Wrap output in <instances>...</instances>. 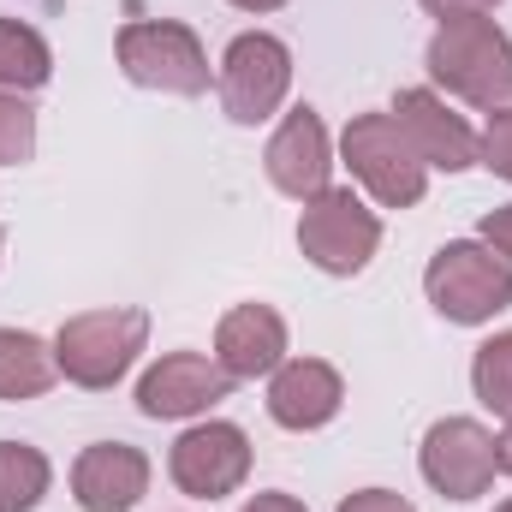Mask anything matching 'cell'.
<instances>
[{
  "instance_id": "603a6c76",
  "label": "cell",
  "mask_w": 512,
  "mask_h": 512,
  "mask_svg": "<svg viewBox=\"0 0 512 512\" xmlns=\"http://www.w3.org/2000/svg\"><path fill=\"white\" fill-rule=\"evenodd\" d=\"M477 233H483V245H489V251H501L512 262V203H507V209H489Z\"/></svg>"
},
{
  "instance_id": "7a4b0ae2",
  "label": "cell",
  "mask_w": 512,
  "mask_h": 512,
  "mask_svg": "<svg viewBox=\"0 0 512 512\" xmlns=\"http://www.w3.org/2000/svg\"><path fill=\"white\" fill-rule=\"evenodd\" d=\"M423 292L429 304L459 322V328H477V322H495L512 304V262L501 251H489L483 239H453L429 256L423 268Z\"/></svg>"
},
{
  "instance_id": "9c48e42d",
  "label": "cell",
  "mask_w": 512,
  "mask_h": 512,
  "mask_svg": "<svg viewBox=\"0 0 512 512\" xmlns=\"http://www.w3.org/2000/svg\"><path fill=\"white\" fill-rule=\"evenodd\" d=\"M423 483L447 501H477L489 495L495 483V435L477 423V417H441L429 435H423Z\"/></svg>"
},
{
  "instance_id": "ffe728a7",
  "label": "cell",
  "mask_w": 512,
  "mask_h": 512,
  "mask_svg": "<svg viewBox=\"0 0 512 512\" xmlns=\"http://www.w3.org/2000/svg\"><path fill=\"white\" fill-rule=\"evenodd\" d=\"M36 155V114L18 90H0V167H18Z\"/></svg>"
},
{
  "instance_id": "d4e9b609",
  "label": "cell",
  "mask_w": 512,
  "mask_h": 512,
  "mask_svg": "<svg viewBox=\"0 0 512 512\" xmlns=\"http://www.w3.org/2000/svg\"><path fill=\"white\" fill-rule=\"evenodd\" d=\"M245 512H310V507H304V501H292V495H256Z\"/></svg>"
},
{
  "instance_id": "e0dca14e",
  "label": "cell",
  "mask_w": 512,
  "mask_h": 512,
  "mask_svg": "<svg viewBox=\"0 0 512 512\" xmlns=\"http://www.w3.org/2000/svg\"><path fill=\"white\" fill-rule=\"evenodd\" d=\"M54 78V54L42 42V30H30L24 18H0V90H42Z\"/></svg>"
},
{
  "instance_id": "277c9868",
  "label": "cell",
  "mask_w": 512,
  "mask_h": 512,
  "mask_svg": "<svg viewBox=\"0 0 512 512\" xmlns=\"http://www.w3.org/2000/svg\"><path fill=\"white\" fill-rule=\"evenodd\" d=\"M340 155H346L352 179L382 209H411L429 191V167H423V155L411 149V137L399 131L393 114H358L346 126V137H340Z\"/></svg>"
},
{
  "instance_id": "83f0119b",
  "label": "cell",
  "mask_w": 512,
  "mask_h": 512,
  "mask_svg": "<svg viewBox=\"0 0 512 512\" xmlns=\"http://www.w3.org/2000/svg\"><path fill=\"white\" fill-rule=\"evenodd\" d=\"M0 251H6V227H0Z\"/></svg>"
},
{
  "instance_id": "d6986e66",
  "label": "cell",
  "mask_w": 512,
  "mask_h": 512,
  "mask_svg": "<svg viewBox=\"0 0 512 512\" xmlns=\"http://www.w3.org/2000/svg\"><path fill=\"white\" fill-rule=\"evenodd\" d=\"M471 387H477V399H483L495 417L512 423V334H495V340L477 346V358H471Z\"/></svg>"
},
{
  "instance_id": "3957f363",
  "label": "cell",
  "mask_w": 512,
  "mask_h": 512,
  "mask_svg": "<svg viewBox=\"0 0 512 512\" xmlns=\"http://www.w3.org/2000/svg\"><path fill=\"white\" fill-rule=\"evenodd\" d=\"M143 340H149V310H137V304L84 310V316L60 322V334H54V364H60L66 382L102 393V387H114L131 364H137Z\"/></svg>"
},
{
  "instance_id": "4fadbf2b",
  "label": "cell",
  "mask_w": 512,
  "mask_h": 512,
  "mask_svg": "<svg viewBox=\"0 0 512 512\" xmlns=\"http://www.w3.org/2000/svg\"><path fill=\"white\" fill-rule=\"evenodd\" d=\"M215 364L233 382L274 376L286 364V316L274 304H233L215 328Z\"/></svg>"
},
{
  "instance_id": "8992f818",
  "label": "cell",
  "mask_w": 512,
  "mask_h": 512,
  "mask_svg": "<svg viewBox=\"0 0 512 512\" xmlns=\"http://www.w3.org/2000/svg\"><path fill=\"white\" fill-rule=\"evenodd\" d=\"M382 245V221L358 191H322L298 215V251L310 256L322 274H364Z\"/></svg>"
},
{
  "instance_id": "9a60e30c",
  "label": "cell",
  "mask_w": 512,
  "mask_h": 512,
  "mask_svg": "<svg viewBox=\"0 0 512 512\" xmlns=\"http://www.w3.org/2000/svg\"><path fill=\"white\" fill-rule=\"evenodd\" d=\"M72 495L84 512H131L149 495V459L126 441H96L72 465Z\"/></svg>"
},
{
  "instance_id": "5b68a950",
  "label": "cell",
  "mask_w": 512,
  "mask_h": 512,
  "mask_svg": "<svg viewBox=\"0 0 512 512\" xmlns=\"http://www.w3.org/2000/svg\"><path fill=\"white\" fill-rule=\"evenodd\" d=\"M120 72L137 90L161 96H203L209 90V54L191 24L179 18H137L120 30Z\"/></svg>"
},
{
  "instance_id": "7402d4cb",
  "label": "cell",
  "mask_w": 512,
  "mask_h": 512,
  "mask_svg": "<svg viewBox=\"0 0 512 512\" xmlns=\"http://www.w3.org/2000/svg\"><path fill=\"white\" fill-rule=\"evenodd\" d=\"M340 512H417L405 495H393V489H358V495H346Z\"/></svg>"
},
{
  "instance_id": "30bf717a",
  "label": "cell",
  "mask_w": 512,
  "mask_h": 512,
  "mask_svg": "<svg viewBox=\"0 0 512 512\" xmlns=\"http://www.w3.org/2000/svg\"><path fill=\"white\" fill-rule=\"evenodd\" d=\"M227 393H233V376L215 358H203V352H167L137 382V411L155 417V423H179V417H203Z\"/></svg>"
},
{
  "instance_id": "52a82bcc",
  "label": "cell",
  "mask_w": 512,
  "mask_h": 512,
  "mask_svg": "<svg viewBox=\"0 0 512 512\" xmlns=\"http://www.w3.org/2000/svg\"><path fill=\"white\" fill-rule=\"evenodd\" d=\"M215 84H221V108L233 126H262L292 90V48L268 30H245L227 42Z\"/></svg>"
},
{
  "instance_id": "ba28073f",
  "label": "cell",
  "mask_w": 512,
  "mask_h": 512,
  "mask_svg": "<svg viewBox=\"0 0 512 512\" xmlns=\"http://www.w3.org/2000/svg\"><path fill=\"white\" fill-rule=\"evenodd\" d=\"M167 471L191 501H221L251 477V435L239 423H197L173 441Z\"/></svg>"
},
{
  "instance_id": "cb8c5ba5",
  "label": "cell",
  "mask_w": 512,
  "mask_h": 512,
  "mask_svg": "<svg viewBox=\"0 0 512 512\" xmlns=\"http://www.w3.org/2000/svg\"><path fill=\"white\" fill-rule=\"evenodd\" d=\"M501 0H423V12H435L441 24L447 18H483V12H495Z\"/></svg>"
},
{
  "instance_id": "6da1fadb",
  "label": "cell",
  "mask_w": 512,
  "mask_h": 512,
  "mask_svg": "<svg viewBox=\"0 0 512 512\" xmlns=\"http://www.w3.org/2000/svg\"><path fill=\"white\" fill-rule=\"evenodd\" d=\"M429 78L483 114L512 108V36L495 18H447L429 36Z\"/></svg>"
},
{
  "instance_id": "ac0fdd59",
  "label": "cell",
  "mask_w": 512,
  "mask_h": 512,
  "mask_svg": "<svg viewBox=\"0 0 512 512\" xmlns=\"http://www.w3.org/2000/svg\"><path fill=\"white\" fill-rule=\"evenodd\" d=\"M54 471L42 459V447L30 441H0V512H30L48 495Z\"/></svg>"
},
{
  "instance_id": "f1b7e54d",
  "label": "cell",
  "mask_w": 512,
  "mask_h": 512,
  "mask_svg": "<svg viewBox=\"0 0 512 512\" xmlns=\"http://www.w3.org/2000/svg\"><path fill=\"white\" fill-rule=\"evenodd\" d=\"M495 512H512V501H507V507H495Z\"/></svg>"
},
{
  "instance_id": "8fae6325",
  "label": "cell",
  "mask_w": 512,
  "mask_h": 512,
  "mask_svg": "<svg viewBox=\"0 0 512 512\" xmlns=\"http://www.w3.org/2000/svg\"><path fill=\"white\" fill-rule=\"evenodd\" d=\"M262 167H268L274 191H286V197H298V203L322 197V191H328V173H334V149H328L322 114H316V108H292V114L280 120V131L268 137Z\"/></svg>"
},
{
  "instance_id": "44dd1931",
  "label": "cell",
  "mask_w": 512,
  "mask_h": 512,
  "mask_svg": "<svg viewBox=\"0 0 512 512\" xmlns=\"http://www.w3.org/2000/svg\"><path fill=\"white\" fill-rule=\"evenodd\" d=\"M477 161H483L495 179H512V108H495V114H489V131L477 137Z\"/></svg>"
},
{
  "instance_id": "484cf974",
  "label": "cell",
  "mask_w": 512,
  "mask_h": 512,
  "mask_svg": "<svg viewBox=\"0 0 512 512\" xmlns=\"http://www.w3.org/2000/svg\"><path fill=\"white\" fill-rule=\"evenodd\" d=\"M495 471H507L512 477V423H507V435L495 441Z\"/></svg>"
},
{
  "instance_id": "2e32d148",
  "label": "cell",
  "mask_w": 512,
  "mask_h": 512,
  "mask_svg": "<svg viewBox=\"0 0 512 512\" xmlns=\"http://www.w3.org/2000/svg\"><path fill=\"white\" fill-rule=\"evenodd\" d=\"M60 376L54 346H42L24 328H0V399H42Z\"/></svg>"
},
{
  "instance_id": "5bb4252c",
  "label": "cell",
  "mask_w": 512,
  "mask_h": 512,
  "mask_svg": "<svg viewBox=\"0 0 512 512\" xmlns=\"http://www.w3.org/2000/svg\"><path fill=\"white\" fill-rule=\"evenodd\" d=\"M340 405H346V382H340V370L322 364V358H286V364L274 370V382H268V417H274L280 429H298V435L334 423Z\"/></svg>"
},
{
  "instance_id": "4316f807",
  "label": "cell",
  "mask_w": 512,
  "mask_h": 512,
  "mask_svg": "<svg viewBox=\"0 0 512 512\" xmlns=\"http://www.w3.org/2000/svg\"><path fill=\"white\" fill-rule=\"evenodd\" d=\"M239 12H274V6H286V0H233Z\"/></svg>"
},
{
  "instance_id": "7c38bea8",
  "label": "cell",
  "mask_w": 512,
  "mask_h": 512,
  "mask_svg": "<svg viewBox=\"0 0 512 512\" xmlns=\"http://www.w3.org/2000/svg\"><path fill=\"white\" fill-rule=\"evenodd\" d=\"M393 120L411 137V149L423 155V167H441V173L477 167V131L465 126L435 90H399L393 96Z\"/></svg>"
}]
</instances>
